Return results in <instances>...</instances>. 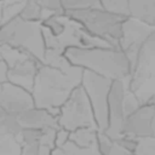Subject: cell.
<instances>
[{
    "mask_svg": "<svg viewBox=\"0 0 155 155\" xmlns=\"http://www.w3.org/2000/svg\"><path fill=\"white\" fill-rule=\"evenodd\" d=\"M83 73V68L73 64L65 69L41 64L31 91L35 107L47 110L58 118L61 107L81 85Z\"/></svg>",
    "mask_w": 155,
    "mask_h": 155,
    "instance_id": "1",
    "label": "cell"
},
{
    "mask_svg": "<svg viewBox=\"0 0 155 155\" xmlns=\"http://www.w3.org/2000/svg\"><path fill=\"white\" fill-rule=\"evenodd\" d=\"M64 55L73 65L113 81H125L130 77V61L117 48H68Z\"/></svg>",
    "mask_w": 155,
    "mask_h": 155,
    "instance_id": "2",
    "label": "cell"
},
{
    "mask_svg": "<svg viewBox=\"0 0 155 155\" xmlns=\"http://www.w3.org/2000/svg\"><path fill=\"white\" fill-rule=\"evenodd\" d=\"M24 51L41 63L47 51L42 22L27 21L19 16L0 25V46Z\"/></svg>",
    "mask_w": 155,
    "mask_h": 155,
    "instance_id": "3",
    "label": "cell"
},
{
    "mask_svg": "<svg viewBox=\"0 0 155 155\" xmlns=\"http://www.w3.org/2000/svg\"><path fill=\"white\" fill-rule=\"evenodd\" d=\"M65 14L79 22L93 37L119 48L122 24L128 18L110 13L103 8L66 12Z\"/></svg>",
    "mask_w": 155,
    "mask_h": 155,
    "instance_id": "4",
    "label": "cell"
},
{
    "mask_svg": "<svg viewBox=\"0 0 155 155\" xmlns=\"http://www.w3.org/2000/svg\"><path fill=\"white\" fill-rule=\"evenodd\" d=\"M47 49L65 53L68 48H90L111 47L105 41L91 35L79 22L68 15H63V28L58 36H53L43 27ZM113 48V47H112Z\"/></svg>",
    "mask_w": 155,
    "mask_h": 155,
    "instance_id": "5",
    "label": "cell"
},
{
    "mask_svg": "<svg viewBox=\"0 0 155 155\" xmlns=\"http://www.w3.org/2000/svg\"><path fill=\"white\" fill-rule=\"evenodd\" d=\"M58 120L59 128L69 132L82 128L98 129L92 106L81 85L72 92L61 107Z\"/></svg>",
    "mask_w": 155,
    "mask_h": 155,
    "instance_id": "6",
    "label": "cell"
},
{
    "mask_svg": "<svg viewBox=\"0 0 155 155\" xmlns=\"http://www.w3.org/2000/svg\"><path fill=\"white\" fill-rule=\"evenodd\" d=\"M113 81L89 70H84L81 86L92 106L99 131L104 132L109 126V97Z\"/></svg>",
    "mask_w": 155,
    "mask_h": 155,
    "instance_id": "7",
    "label": "cell"
},
{
    "mask_svg": "<svg viewBox=\"0 0 155 155\" xmlns=\"http://www.w3.org/2000/svg\"><path fill=\"white\" fill-rule=\"evenodd\" d=\"M154 31L155 28L135 18H128L124 20L119 48L130 61V74L135 67L140 48Z\"/></svg>",
    "mask_w": 155,
    "mask_h": 155,
    "instance_id": "8",
    "label": "cell"
},
{
    "mask_svg": "<svg viewBox=\"0 0 155 155\" xmlns=\"http://www.w3.org/2000/svg\"><path fill=\"white\" fill-rule=\"evenodd\" d=\"M130 79L114 81L109 97V126L104 133L113 140L122 137V129L126 120L125 96L129 89Z\"/></svg>",
    "mask_w": 155,
    "mask_h": 155,
    "instance_id": "9",
    "label": "cell"
},
{
    "mask_svg": "<svg viewBox=\"0 0 155 155\" xmlns=\"http://www.w3.org/2000/svg\"><path fill=\"white\" fill-rule=\"evenodd\" d=\"M0 106L6 111L16 116L35 107L32 93L10 81L0 87Z\"/></svg>",
    "mask_w": 155,
    "mask_h": 155,
    "instance_id": "10",
    "label": "cell"
},
{
    "mask_svg": "<svg viewBox=\"0 0 155 155\" xmlns=\"http://www.w3.org/2000/svg\"><path fill=\"white\" fill-rule=\"evenodd\" d=\"M154 118L155 107L149 103L142 104L125 120L122 136L136 140L153 136L152 122Z\"/></svg>",
    "mask_w": 155,
    "mask_h": 155,
    "instance_id": "11",
    "label": "cell"
},
{
    "mask_svg": "<svg viewBox=\"0 0 155 155\" xmlns=\"http://www.w3.org/2000/svg\"><path fill=\"white\" fill-rule=\"evenodd\" d=\"M18 122L23 129H35L45 130L48 129H59L58 118L47 110L34 107L18 116Z\"/></svg>",
    "mask_w": 155,
    "mask_h": 155,
    "instance_id": "12",
    "label": "cell"
},
{
    "mask_svg": "<svg viewBox=\"0 0 155 155\" xmlns=\"http://www.w3.org/2000/svg\"><path fill=\"white\" fill-rule=\"evenodd\" d=\"M130 18L140 20L153 28L155 21V2L153 0H130Z\"/></svg>",
    "mask_w": 155,
    "mask_h": 155,
    "instance_id": "13",
    "label": "cell"
},
{
    "mask_svg": "<svg viewBox=\"0 0 155 155\" xmlns=\"http://www.w3.org/2000/svg\"><path fill=\"white\" fill-rule=\"evenodd\" d=\"M52 155H102V154L100 150L99 143L91 147L84 148V147L78 146L73 141L68 140L64 145L56 147L52 152Z\"/></svg>",
    "mask_w": 155,
    "mask_h": 155,
    "instance_id": "14",
    "label": "cell"
},
{
    "mask_svg": "<svg viewBox=\"0 0 155 155\" xmlns=\"http://www.w3.org/2000/svg\"><path fill=\"white\" fill-rule=\"evenodd\" d=\"M99 130L94 128H82L70 132L69 140L81 147L88 148L98 144Z\"/></svg>",
    "mask_w": 155,
    "mask_h": 155,
    "instance_id": "15",
    "label": "cell"
},
{
    "mask_svg": "<svg viewBox=\"0 0 155 155\" xmlns=\"http://www.w3.org/2000/svg\"><path fill=\"white\" fill-rule=\"evenodd\" d=\"M61 5L65 13L93 8H103L101 0H61Z\"/></svg>",
    "mask_w": 155,
    "mask_h": 155,
    "instance_id": "16",
    "label": "cell"
},
{
    "mask_svg": "<svg viewBox=\"0 0 155 155\" xmlns=\"http://www.w3.org/2000/svg\"><path fill=\"white\" fill-rule=\"evenodd\" d=\"M45 13L46 12L42 9V8L38 4L32 2L30 0H25V5L19 14V17L27 21L43 22L46 19Z\"/></svg>",
    "mask_w": 155,
    "mask_h": 155,
    "instance_id": "17",
    "label": "cell"
},
{
    "mask_svg": "<svg viewBox=\"0 0 155 155\" xmlns=\"http://www.w3.org/2000/svg\"><path fill=\"white\" fill-rule=\"evenodd\" d=\"M130 0H101L103 9L124 18H130Z\"/></svg>",
    "mask_w": 155,
    "mask_h": 155,
    "instance_id": "18",
    "label": "cell"
},
{
    "mask_svg": "<svg viewBox=\"0 0 155 155\" xmlns=\"http://www.w3.org/2000/svg\"><path fill=\"white\" fill-rule=\"evenodd\" d=\"M137 140L134 155H155V137L140 138Z\"/></svg>",
    "mask_w": 155,
    "mask_h": 155,
    "instance_id": "19",
    "label": "cell"
},
{
    "mask_svg": "<svg viewBox=\"0 0 155 155\" xmlns=\"http://www.w3.org/2000/svg\"><path fill=\"white\" fill-rule=\"evenodd\" d=\"M30 1L38 4L49 16L65 14L61 5V0H30Z\"/></svg>",
    "mask_w": 155,
    "mask_h": 155,
    "instance_id": "20",
    "label": "cell"
},
{
    "mask_svg": "<svg viewBox=\"0 0 155 155\" xmlns=\"http://www.w3.org/2000/svg\"><path fill=\"white\" fill-rule=\"evenodd\" d=\"M24 5H25V1H20V2H16L13 4L3 6L1 8L2 24L8 22L9 20L15 18L16 17H18Z\"/></svg>",
    "mask_w": 155,
    "mask_h": 155,
    "instance_id": "21",
    "label": "cell"
},
{
    "mask_svg": "<svg viewBox=\"0 0 155 155\" xmlns=\"http://www.w3.org/2000/svg\"><path fill=\"white\" fill-rule=\"evenodd\" d=\"M39 145L40 143L20 144L21 149L19 155H39Z\"/></svg>",
    "mask_w": 155,
    "mask_h": 155,
    "instance_id": "22",
    "label": "cell"
},
{
    "mask_svg": "<svg viewBox=\"0 0 155 155\" xmlns=\"http://www.w3.org/2000/svg\"><path fill=\"white\" fill-rule=\"evenodd\" d=\"M105 155H134V153L127 150L126 149L122 148L120 145H119L117 142L113 140V143L110 150L105 153Z\"/></svg>",
    "mask_w": 155,
    "mask_h": 155,
    "instance_id": "23",
    "label": "cell"
},
{
    "mask_svg": "<svg viewBox=\"0 0 155 155\" xmlns=\"http://www.w3.org/2000/svg\"><path fill=\"white\" fill-rule=\"evenodd\" d=\"M70 132L65 129L59 128L57 131V138H56V147H59L64 145L66 142L69 140Z\"/></svg>",
    "mask_w": 155,
    "mask_h": 155,
    "instance_id": "24",
    "label": "cell"
},
{
    "mask_svg": "<svg viewBox=\"0 0 155 155\" xmlns=\"http://www.w3.org/2000/svg\"><path fill=\"white\" fill-rule=\"evenodd\" d=\"M8 81H9L8 67L4 60H0V87Z\"/></svg>",
    "mask_w": 155,
    "mask_h": 155,
    "instance_id": "25",
    "label": "cell"
},
{
    "mask_svg": "<svg viewBox=\"0 0 155 155\" xmlns=\"http://www.w3.org/2000/svg\"><path fill=\"white\" fill-rule=\"evenodd\" d=\"M152 131H153V137H155V118L152 122Z\"/></svg>",
    "mask_w": 155,
    "mask_h": 155,
    "instance_id": "26",
    "label": "cell"
},
{
    "mask_svg": "<svg viewBox=\"0 0 155 155\" xmlns=\"http://www.w3.org/2000/svg\"><path fill=\"white\" fill-rule=\"evenodd\" d=\"M151 78H155V70H153L151 72V74H150V79H151Z\"/></svg>",
    "mask_w": 155,
    "mask_h": 155,
    "instance_id": "27",
    "label": "cell"
},
{
    "mask_svg": "<svg viewBox=\"0 0 155 155\" xmlns=\"http://www.w3.org/2000/svg\"><path fill=\"white\" fill-rule=\"evenodd\" d=\"M153 1H154V2H155V0H153Z\"/></svg>",
    "mask_w": 155,
    "mask_h": 155,
    "instance_id": "28",
    "label": "cell"
}]
</instances>
